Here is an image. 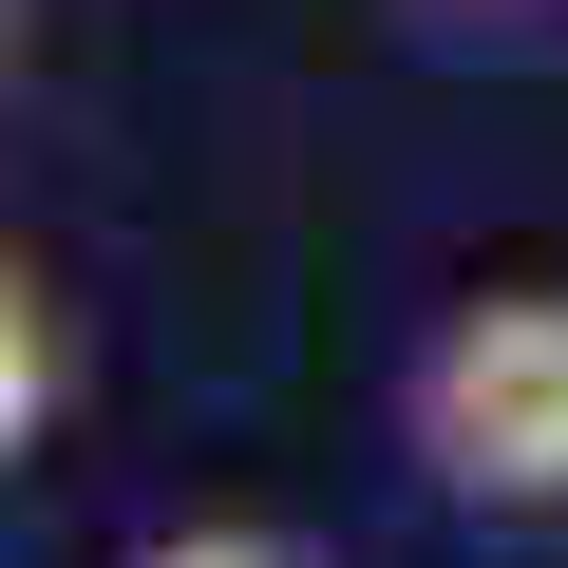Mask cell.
Returning a JSON list of instances; mask_svg holds the SVG:
<instances>
[{"label": "cell", "mask_w": 568, "mask_h": 568, "mask_svg": "<svg viewBox=\"0 0 568 568\" xmlns=\"http://www.w3.org/2000/svg\"><path fill=\"white\" fill-rule=\"evenodd\" d=\"M398 455L436 511H493V530L568 511V284H474L398 361Z\"/></svg>", "instance_id": "6da1fadb"}, {"label": "cell", "mask_w": 568, "mask_h": 568, "mask_svg": "<svg viewBox=\"0 0 568 568\" xmlns=\"http://www.w3.org/2000/svg\"><path fill=\"white\" fill-rule=\"evenodd\" d=\"M77 398V323H58V284L20 265V284H0V436H20L39 455V417Z\"/></svg>", "instance_id": "7a4b0ae2"}, {"label": "cell", "mask_w": 568, "mask_h": 568, "mask_svg": "<svg viewBox=\"0 0 568 568\" xmlns=\"http://www.w3.org/2000/svg\"><path fill=\"white\" fill-rule=\"evenodd\" d=\"M133 568H323L304 530H265V511H209V530H152Z\"/></svg>", "instance_id": "3957f363"}]
</instances>
